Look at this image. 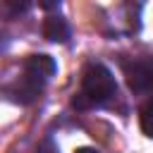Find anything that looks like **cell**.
Listing matches in <instances>:
<instances>
[{
  "mask_svg": "<svg viewBox=\"0 0 153 153\" xmlns=\"http://www.w3.org/2000/svg\"><path fill=\"white\" fill-rule=\"evenodd\" d=\"M115 91H117V84H115L112 72L105 65L93 62L84 69L81 91L72 103H74V108H93V105H100V103L110 100L115 96Z\"/></svg>",
  "mask_w": 153,
  "mask_h": 153,
  "instance_id": "obj_1",
  "label": "cell"
},
{
  "mask_svg": "<svg viewBox=\"0 0 153 153\" xmlns=\"http://www.w3.org/2000/svg\"><path fill=\"white\" fill-rule=\"evenodd\" d=\"M127 86L134 93H151L153 91V57H139L127 65L124 69Z\"/></svg>",
  "mask_w": 153,
  "mask_h": 153,
  "instance_id": "obj_2",
  "label": "cell"
},
{
  "mask_svg": "<svg viewBox=\"0 0 153 153\" xmlns=\"http://www.w3.org/2000/svg\"><path fill=\"white\" fill-rule=\"evenodd\" d=\"M43 91V84L41 81H36V79H31V76H19L17 81H12V84H7L5 88H2V93L10 98V100H14V103H22V105H29V103H33L36 98H38V93Z\"/></svg>",
  "mask_w": 153,
  "mask_h": 153,
  "instance_id": "obj_3",
  "label": "cell"
},
{
  "mask_svg": "<svg viewBox=\"0 0 153 153\" xmlns=\"http://www.w3.org/2000/svg\"><path fill=\"white\" fill-rule=\"evenodd\" d=\"M55 69H57V65H55V60L50 55H31L24 62V74L36 79V81H41V84H45L55 74Z\"/></svg>",
  "mask_w": 153,
  "mask_h": 153,
  "instance_id": "obj_4",
  "label": "cell"
},
{
  "mask_svg": "<svg viewBox=\"0 0 153 153\" xmlns=\"http://www.w3.org/2000/svg\"><path fill=\"white\" fill-rule=\"evenodd\" d=\"M43 36L50 41V43H65L69 38V26L62 17H48L43 22Z\"/></svg>",
  "mask_w": 153,
  "mask_h": 153,
  "instance_id": "obj_5",
  "label": "cell"
},
{
  "mask_svg": "<svg viewBox=\"0 0 153 153\" xmlns=\"http://www.w3.org/2000/svg\"><path fill=\"white\" fill-rule=\"evenodd\" d=\"M139 122H141V131L153 139V100H148L139 110Z\"/></svg>",
  "mask_w": 153,
  "mask_h": 153,
  "instance_id": "obj_6",
  "label": "cell"
},
{
  "mask_svg": "<svg viewBox=\"0 0 153 153\" xmlns=\"http://www.w3.org/2000/svg\"><path fill=\"white\" fill-rule=\"evenodd\" d=\"M36 153H57V146H55L53 139H45V141L36 148Z\"/></svg>",
  "mask_w": 153,
  "mask_h": 153,
  "instance_id": "obj_7",
  "label": "cell"
},
{
  "mask_svg": "<svg viewBox=\"0 0 153 153\" xmlns=\"http://www.w3.org/2000/svg\"><path fill=\"white\" fill-rule=\"evenodd\" d=\"M74 153H98L96 148H88V146H84V148H76Z\"/></svg>",
  "mask_w": 153,
  "mask_h": 153,
  "instance_id": "obj_8",
  "label": "cell"
}]
</instances>
